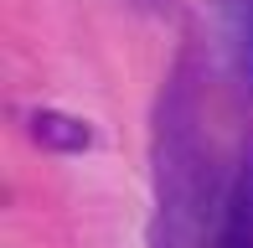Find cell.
Segmentation results:
<instances>
[{"label": "cell", "mask_w": 253, "mask_h": 248, "mask_svg": "<svg viewBox=\"0 0 253 248\" xmlns=\"http://www.w3.org/2000/svg\"><path fill=\"white\" fill-rule=\"evenodd\" d=\"M155 197H160V248H202L212 207V155L197 129V78L191 62L170 73L155 119Z\"/></svg>", "instance_id": "obj_1"}, {"label": "cell", "mask_w": 253, "mask_h": 248, "mask_svg": "<svg viewBox=\"0 0 253 248\" xmlns=\"http://www.w3.org/2000/svg\"><path fill=\"white\" fill-rule=\"evenodd\" d=\"M212 248H253V145L238 161V176L222 197V217H217V243Z\"/></svg>", "instance_id": "obj_2"}, {"label": "cell", "mask_w": 253, "mask_h": 248, "mask_svg": "<svg viewBox=\"0 0 253 248\" xmlns=\"http://www.w3.org/2000/svg\"><path fill=\"white\" fill-rule=\"evenodd\" d=\"M31 140L47 145V150H62V155H78L93 145V129H88V119L78 114H62V109H37L31 114Z\"/></svg>", "instance_id": "obj_3"}, {"label": "cell", "mask_w": 253, "mask_h": 248, "mask_svg": "<svg viewBox=\"0 0 253 248\" xmlns=\"http://www.w3.org/2000/svg\"><path fill=\"white\" fill-rule=\"evenodd\" d=\"M124 5L145 10V16H176V10H181V0H124Z\"/></svg>", "instance_id": "obj_4"}]
</instances>
